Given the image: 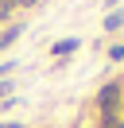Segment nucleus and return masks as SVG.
Listing matches in <instances>:
<instances>
[{
  "label": "nucleus",
  "instance_id": "obj_1",
  "mask_svg": "<svg viewBox=\"0 0 124 128\" xmlns=\"http://www.w3.org/2000/svg\"><path fill=\"white\" fill-rule=\"evenodd\" d=\"M116 101H120V86H112V82H108V86L101 89V109H105V116L116 109Z\"/></svg>",
  "mask_w": 124,
  "mask_h": 128
},
{
  "label": "nucleus",
  "instance_id": "obj_6",
  "mask_svg": "<svg viewBox=\"0 0 124 128\" xmlns=\"http://www.w3.org/2000/svg\"><path fill=\"white\" fill-rule=\"evenodd\" d=\"M105 128H124V124H120V120L112 116V112H108V116H105Z\"/></svg>",
  "mask_w": 124,
  "mask_h": 128
},
{
  "label": "nucleus",
  "instance_id": "obj_9",
  "mask_svg": "<svg viewBox=\"0 0 124 128\" xmlns=\"http://www.w3.org/2000/svg\"><path fill=\"white\" fill-rule=\"evenodd\" d=\"M4 128H20V124H4Z\"/></svg>",
  "mask_w": 124,
  "mask_h": 128
},
{
  "label": "nucleus",
  "instance_id": "obj_2",
  "mask_svg": "<svg viewBox=\"0 0 124 128\" xmlns=\"http://www.w3.org/2000/svg\"><path fill=\"white\" fill-rule=\"evenodd\" d=\"M54 54H58V58H66V54H74V50H78V39H58V43H54Z\"/></svg>",
  "mask_w": 124,
  "mask_h": 128
},
{
  "label": "nucleus",
  "instance_id": "obj_4",
  "mask_svg": "<svg viewBox=\"0 0 124 128\" xmlns=\"http://www.w3.org/2000/svg\"><path fill=\"white\" fill-rule=\"evenodd\" d=\"M16 39H20V27H8V31H4V35H0V50H4V47H8V43H16Z\"/></svg>",
  "mask_w": 124,
  "mask_h": 128
},
{
  "label": "nucleus",
  "instance_id": "obj_8",
  "mask_svg": "<svg viewBox=\"0 0 124 128\" xmlns=\"http://www.w3.org/2000/svg\"><path fill=\"white\" fill-rule=\"evenodd\" d=\"M20 4H35V0H20Z\"/></svg>",
  "mask_w": 124,
  "mask_h": 128
},
{
  "label": "nucleus",
  "instance_id": "obj_5",
  "mask_svg": "<svg viewBox=\"0 0 124 128\" xmlns=\"http://www.w3.org/2000/svg\"><path fill=\"white\" fill-rule=\"evenodd\" d=\"M108 58H116V62H120V58H124V43H116V47H108Z\"/></svg>",
  "mask_w": 124,
  "mask_h": 128
},
{
  "label": "nucleus",
  "instance_id": "obj_3",
  "mask_svg": "<svg viewBox=\"0 0 124 128\" xmlns=\"http://www.w3.org/2000/svg\"><path fill=\"white\" fill-rule=\"evenodd\" d=\"M116 27H124V12H112V16L105 20V31H116Z\"/></svg>",
  "mask_w": 124,
  "mask_h": 128
},
{
  "label": "nucleus",
  "instance_id": "obj_7",
  "mask_svg": "<svg viewBox=\"0 0 124 128\" xmlns=\"http://www.w3.org/2000/svg\"><path fill=\"white\" fill-rule=\"evenodd\" d=\"M8 89H12V82H0V97H4V93H8Z\"/></svg>",
  "mask_w": 124,
  "mask_h": 128
}]
</instances>
